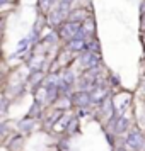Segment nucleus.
Masks as SVG:
<instances>
[{"mask_svg":"<svg viewBox=\"0 0 145 151\" xmlns=\"http://www.w3.org/2000/svg\"><path fill=\"white\" fill-rule=\"evenodd\" d=\"M65 21H67V12L60 10L58 7H53L46 14V27L50 29H58Z\"/></svg>","mask_w":145,"mask_h":151,"instance_id":"4","label":"nucleus"},{"mask_svg":"<svg viewBox=\"0 0 145 151\" xmlns=\"http://www.w3.org/2000/svg\"><path fill=\"white\" fill-rule=\"evenodd\" d=\"M142 151H145V146H144V150H142Z\"/></svg>","mask_w":145,"mask_h":151,"instance_id":"21","label":"nucleus"},{"mask_svg":"<svg viewBox=\"0 0 145 151\" xmlns=\"http://www.w3.org/2000/svg\"><path fill=\"white\" fill-rule=\"evenodd\" d=\"M34 119H31V117H26V119H22L21 122H19V129L22 131V132H26V134H31L33 132V129H34Z\"/></svg>","mask_w":145,"mask_h":151,"instance_id":"12","label":"nucleus"},{"mask_svg":"<svg viewBox=\"0 0 145 151\" xmlns=\"http://www.w3.org/2000/svg\"><path fill=\"white\" fill-rule=\"evenodd\" d=\"M90 15L89 9L87 7H74L68 10V14H67V21H74V22H82L84 19H87Z\"/></svg>","mask_w":145,"mask_h":151,"instance_id":"8","label":"nucleus"},{"mask_svg":"<svg viewBox=\"0 0 145 151\" xmlns=\"http://www.w3.org/2000/svg\"><path fill=\"white\" fill-rule=\"evenodd\" d=\"M60 41V36H58V32H56V29H50L48 34L41 36V39H39V42H43V44H56V42Z\"/></svg>","mask_w":145,"mask_h":151,"instance_id":"10","label":"nucleus"},{"mask_svg":"<svg viewBox=\"0 0 145 151\" xmlns=\"http://www.w3.org/2000/svg\"><path fill=\"white\" fill-rule=\"evenodd\" d=\"M144 44H145V36H144Z\"/></svg>","mask_w":145,"mask_h":151,"instance_id":"20","label":"nucleus"},{"mask_svg":"<svg viewBox=\"0 0 145 151\" xmlns=\"http://www.w3.org/2000/svg\"><path fill=\"white\" fill-rule=\"evenodd\" d=\"M41 110H43L41 102L36 100V102H33V107H31V110L28 112V117H31V119H39V117H41Z\"/></svg>","mask_w":145,"mask_h":151,"instance_id":"14","label":"nucleus"},{"mask_svg":"<svg viewBox=\"0 0 145 151\" xmlns=\"http://www.w3.org/2000/svg\"><path fill=\"white\" fill-rule=\"evenodd\" d=\"M85 42H87V39H84V37H80V36H75V37H72V39L63 42V48L68 49L70 53L77 55V53H80V51L85 49Z\"/></svg>","mask_w":145,"mask_h":151,"instance_id":"6","label":"nucleus"},{"mask_svg":"<svg viewBox=\"0 0 145 151\" xmlns=\"http://www.w3.org/2000/svg\"><path fill=\"white\" fill-rule=\"evenodd\" d=\"M140 32H142V34L145 32V12L140 14Z\"/></svg>","mask_w":145,"mask_h":151,"instance_id":"16","label":"nucleus"},{"mask_svg":"<svg viewBox=\"0 0 145 151\" xmlns=\"http://www.w3.org/2000/svg\"><path fill=\"white\" fill-rule=\"evenodd\" d=\"M7 110V102H0V114H4Z\"/></svg>","mask_w":145,"mask_h":151,"instance_id":"19","label":"nucleus"},{"mask_svg":"<svg viewBox=\"0 0 145 151\" xmlns=\"http://www.w3.org/2000/svg\"><path fill=\"white\" fill-rule=\"evenodd\" d=\"M75 60L79 61V65L84 70H94L101 68V55H96L89 49H84L79 53V56H75Z\"/></svg>","mask_w":145,"mask_h":151,"instance_id":"2","label":"nucleus"},{"mask_svg":"<svg viewBox=\"0 0 145 151\" xmlns=\"http://www.w3.org/2000/svg\"><path fill=\"white\" fill-rule=\"evenodd\" d=\"M85 49H89V51L96 53V55H101V42H99V39H97L96 36H92V37L87 39V42H85Z\"/></svg>","mask_w":145,"mask_h":151,"instance_id":"11","label":"nucleus"},{"mask_svg":"<svg viewBox=\"0 0 145 151\" xmlns=\"http://www.w3.org/2000/svg\"><path fill=\"white\" fill-rule=\"evenodd\" d=\"M123 143L128 151H142L145 146V134L138 127H133L126 132V137L123 139Z\"/></svg>","mask_w":145,"mask_h":151,"instance_id":"1","label":"nucleus"},{"mask_svg":"<svg viewBox=\"0 0 145 151\" xmlns=\"http://www.w3.org/2000/svg\"><path fill=\"white\" fill-rule=\"evenodd\" d=\"M109 78H111V80H109V82H111V85H118V87H119V83H121V80H119V76H116V75H111Z\"/></svg>","mask_w":145,"mask_h":151,"instance_id":"17","label":"nucleus"},{"mask_svg":"<svg viewBox=\"0 0 145 151\" xmlns=\"http://www.w3.org/2000/svg\"><path fill=\"white\" fill-rule=\"evenodd\" d=\"M79 31H80V22H74V21H65L60 27L56 29V32L60 36V41L63 42L75 37L79 34Z\"/></svg>","mask_w":145,"mask_h":151,"instance_id":"3","label":"nucleus"},{"mask_svg":"<svg viewBox=\"0 0 145 151\" xmlns=\"http://www.w3.org/2000/svg\"><path fill=\"white\" fill-rule=\"evenodd\" d=\"M7 132V124L5 122H0V136H4Z\"/></svg>","mask_w":145,"mask_h":151,"instance_id":"18","label":"nucleus"},{"mask_svg":"<svg viewBox=\"0 0 145 151\" xmlns=\"http://www.w3.org/2000/svg\"><path fill=\"white\" fill-rule=\"evenodd\" d=\"M19 143H24V137H22V134H15L10 141H9V150L10 151H19L21 150V146H19Z\"/></svg>","mask_w":145,"mask_h":151,"instance_id":"15","label":"nucleus"},{"mask_svg":"<svg viewBox=\"0 0 145 151\" xmlns=\"http://www.w3.org/2000/svg\"><path fill=\"white\" fill-rule=\"evenodd\" d=\"M80 31L84 32V36L89 39V37H92V36H96L97 32V24H96V19H94V15L90 14L87 19H84L82 22H80Z\"/></svg>","mask_w":145,"mask_h":151,"instance_id":"7","label":"nucleus"},{"mask_svg":"<svg viewBox=\"0 0 145 151\" xmlns=\"http://www.w3.org/2000/svg\"><path fill=\"white\" fill-rule=\"evenodd\" d=\"M70 100H72V105H75L77 109H87L92 105V97H90L89 90H79V92H74L70 95Z\"/></svg>","mask_w":145,"mask_h":151,"instance_id":"5","label":"nucleus"},{"mask_svg":"<svg viewBox=\"0 0 145 151\" xmlns=\"http://www.w3.org/2000/svg\"><path fill=\"white\" fill-rule=\"evenodd\" d=\"M56 2L58 0H36V9H38V12H41V14L46 15L56 5Z\"/></svg>","mask_w":145,"mask_h":151,"instance_id":"9","label":"nucleus"},{"mask_svg":"<svg viewBox=\"0 0 145 151\" xmlns=\"http://www.w3.org/2000/svg\"><path fill=\"white\" fill-rule=\"evenodd\" d=\"M77 131H79V116L70 119V122L67 124V127H65V134H67V136H74Z\"/></svg>","mask_w":145,"mask_h":151,"instance_id":"13","label":"nucleus"}]
</instances>
